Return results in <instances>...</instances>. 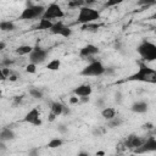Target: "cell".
Returning a JSON list of instances; mask_svg holds the SVG:
<instances>
[{"label":"cell","instance_id":"cell-1","mask_svg":"<svg viewBox=\"0 0 156 156\" xmlns=\"http://www.w3.org/2000/svg\"><path fill=\"white\" fill-rule=\"evenodd\" d=\"M127 80L129 82H141V83H150L156 84V68L147 66L145 62H139V68L136 72L130 74Z\"/></svg>","mask_w":156,"mask_h":156},{"label":"cell","instance_id":"cell-2","mask_svg":"<svg viewBox=\"0 0 156 156\" xmlns=\"http://www.w3.org/2000/svg\"><path fill=\"white\" fill-rule=\"evenodd\" d=\"M78 16H77V23L85 26L89 23H95L96 21H99L101 18V13L100 11L89 7V6H82L80 9H78Z\"/></svg>","mask_w":156,"mask_h":156},{"label":"cell","instance_id":"cell-3","mask_svg":"<svg viewBox=\"0 0 156 156\" xmlns=\"http://www.w3.org/2000/svg\"><path fill=\"white\" fill-rule=\"evenodd\" d=\"M136 52L145 63L156 61V44L150 40H143L136 46Z\"/></svg>","mask_w":156,"mask_h":156},{"label":"cell","instance_id":"cell-4","mask_svg":"<svg viewBox=\"0 0 156 156\" xmlns=\"http://www.w3.org/2000/svg\"><path fill=\"white\" fill-rule=\"evenodd\" d=\"M45 9L43 5H35V4H32V2H27V7L21 12L20 15V18L21 20H35V18H41L44 12H45Z\"/></svg>","mask_w":156,"mask_h":156},{"label":"cell","instance_id":"cell-5","mask_svg":"<svg viewBox=\"0 0 156 156\" xmlns=\"http://www.w3.org/2000/svg\"><path fill=\"white\" fill-rule=\"evenodd\" d=\"M106 67L104 66V63L100 60H91L82 71H80V76L83 77H99L105 74Z\"/></svg>","mask_w":156,"mask_h":156},{"label":"cell","instance_id":"cell-6","mask_svg":"<svg viewBox=\"0 0 156 156\" xmlns=\"http://www.w3.org/2000/svg\"><path fill=\"white\" fill-rule=\"evenodd\" d=\"M63 17H65V11L62 10V7L56 2H51L50 5L46 6L45 12L41 18L52 21V20H61Z\"/></svg>","mask_w":156,"mask_h":156},{"label":"cell","instance_id":"cell-7","mask_svg":"<svg viewBox=\"0 0 156 156\" xmlns=\"http://www.w3.org/2000/svg\"><path fill=\"white\" fill-rule=\"evenodd\" d=\"M48 54L49 51L39 45H35L33 51L28 55V60H29V63H34V65H41L45 62L46 57H48Z\"/></svg>","mask_w":156,"mask_h":156},{"label":"cell","instance_id":"cell-8","mask_svg":"<svg viewBox=\"0 0 156 156\" xmlns=\"http://www.w3.org/2000/svg\"><path fill=\"white\" fill-rule=\"evenodd\" d=\"M50 32L55 35H60V37H63V38H69L72 35V29L71 27L66 26L63 22L61 21H57L54 23L52 28L50 29Z\"/></svg>","mask_w":156,"mask_h":156},{"label":"cell","instance_id":"cell-9","mask_svg":"<svg viewBox=\"0 0 156 156\" xmlns=\"http://www.w3.org/2000/svg\"><path fill=\"white\" fill-rule=\"evenodd\" d=\"M156 151V138L155 136H149L145 139L144 144L135 149L134 152L138 155H143V154H147V152H155Z\"/></svg>","mask_w":156,"mask_h":156},{"label":"cell","instance_id":"cell-10","mask_svg":"<svg viewBox=\"0 0 156 156\" xmlns=\"http://www.w3.org/2000/svg\"><path fill=\"white\" fill-rule=\"evenodd\" d=\"M23 121L27 122V123H29V124H32V126H34V127H39L43 123L41 122V118H40V112H39V110L37 107H33L32 110H29L26 113Z\"/></svg>","mask_w":156,"mask_h":156},{"label":"cell","instance_id":"cell-11","mask_svg":"<svg viewBox=\"0 0 156 156\" xmlns=\"http://www.w3.org/2000/svg\"><path fill=\"white\" fill-rule=\"evenodd\" d=\"M145 139H146V138H140V136H138V135H135V134H130V135H128L127 139L124 140V145H126L128 149H130V150L134 151L135 149L140 147V146L144 144Z\"/></svg>","mask_w":156,"mask_h":156},{"label":"cell","instance_id":"cell-12","mask_svg":"<svg viewBox=\"0 0 156 156\" xmlns=\"http://www.w3.org/2000/svg\"><path fill=\"white\" fill-rule=\"evenodd\" d=\"M99 52H100V49L96 45H94V44H87V45H84L79 50V56L80 57H88V58H90V57L95 56Z\"/></svg>","mask_w":156,"mask_h":156},{"label":"cell","instance_id":"cell-13","mask_svg":"<svg viewBox=\"0 0 156 156\" xmlns=\"http://www.w3.org/2000/svg\"><path fill=\"white\" fill-rule=\"evenodd\" d=\"M93 93V88L91 85L89 84H80L78 87H76L73 89V94L78 98H82V96H90Z\"/></svg>","mask_w":156,"mask_h":156},{"label":"cell","instance_id":"cell-14","mask_svg":"<svg viewBox=\"0 0 156 156\" xmlns=\"http://www.w3.org/2000/svg\"><path fill=\"white\" fill-rule=\"evenodd\" d=\"M130 110L134 113H145L149 110V104L144 100H139V101H135V102L132 104Z\"/></svg>","mask_w":156,"mask_h":156},{"label":"cell","instance_id":"cell-15","mask_svg":"<svg viewBox=\"0 0 156 156\" xmlns=\"http://www.w3.org/2000/svg\"><path fill=\"white\" fill-rule=\"evenodd\" d=\"M16 138V133L13 132V129L9 128V127H4L0 130V141H11Z\"/></svg>","mask_w":156,"mask_h":156},{"label":"cell","instance_id":"cell-16","mask_svg":"<svg viewBox=\"0 0 156 156\" xmlns=\"http://www.w3.org/2000/svg\"><path fill=\"white\" fill-rule=\"evenodd\" d=\"M63 106H65V104H62V102L52 101L50 104V111L52 113H55L56 116H61V115H63Z\"/></svg>","mask_w":156,"mask_h":156},{"label":"cell","instance_id":"cell-17","mask_svg":"<svg viewBox=\"0 0 156 156\" xmlns=\"http://www.w3.org/2000/svg\"><path fill=\"white\" fill-rule=\"evenodd\" d=\"M55 22L52 21H49V20H44V18H40L39 20V23L37 24L35 29H39V30H50L52 28Z\"/></svg>","mask_w":156,"mask_h":156},{"label":"cell","instance_id":"cell-18","mask_svg":"<svg viewBox=\"0 0 156 156\" xmlns=\"http://www.w3.org/2000/svg\"><path fill=\"white\" fill-rule=\"evenodd\" d=\"M33 49H34V46H32V45H27V44H23V45L17 46V49H16L15 51H16V54H17V55H20V56H26V55H29V54L33 51Z\"/></svg>","mask_w":156,"mask_h":156},{"label":"cell","instance_id":"cell-19","mask_svg":"<svg viewBox=\"0 0 156 156\" xmlns=\"http://www.w3.org/2000/svg\"><path fill=\"white\" fill-rule=\"evenodd\" d=\"M117 115V111L113 108V107H104L101 110V116L106 119V121H110L112 118H115Z\"/></svg>","mask_w":156,"mask_h":156},{"label":"cell","instance_id":"cell-20","mask_svg":"<svg viewBox=\"0 0 156 156\" xmlns=\"http://www.w3.org/2000/svg\"><path fill=\"white\" fill-rule=\"evenodd\" d=\"M16 29V24L13 21H1L0 30L1 32H13Z\"/></svg>","mask_w":156,"mask_h":156},{"label":"cell","instance_id":"cell-21","mask_svg":"<svg viewBox=\"0 0 156 156\" xmlns=\"http://www.w3.org/2000/svg\"><path fill=\"white\" fill-rule=\"evenodd\" d=\"M28 93H29V95H30L32 98L38 99V100H41V99L44 98V93H43V90H40L39 88H35V87L29 88Z\"/></svg>","mask_w":156,"mask_h":156},{"label":"cell","instance_id":"cell-22","mask_svg":"<svg viewBox=\"0 0 156 156\" xmlns=\"http://www.w3.org/2000/svg\"><path fill=\"white\" fill-rule=\"evenodd\" d=\"M61 67V61L58 58H54L46 63V68L49 71H58Z\"/></svg>","mask_w":156,"mask_h":156},{"label":"cell","instance_id":"cell-23","mask_svg":"<svg viewBox=\"0 0 156 156\" xmlns=\"http://www.w3.org/2000/svg\"><path fill=\"white\" fill-rule=\"evenodd\" d=\"M123 118L122 117H118V116H116L115 118H112V119H110V121H107V127L108 128H117V127H119V126H122L123 124Z\"/></svg>","mask_w":156,"mask_h":156},{"label":"cell","instance_id":"cell-24","mask_svg":"<svg viewBox=\"0 0 156 156\" xmlns=\"http://www.w3.org/2000/svg\"><path fill=\"white\" fill-rule=\"evenodd\" d=\"M62 144H63V140L61 139V138H54V139H51L49 143H48V147L49 149H57V147H60V146H62Z\"/></svg>","mask_w":156,"mask_h":156},{"label":"cell","instance_id":"cell-25","mask_svg":"<svg viewBox=\"0 0 156 156\" xmlns=\"http://www.w3.org/2000/svg\"><path fill=\"white\" fill-rule=\"evenodd\" d=\"M102 24L100 23H89V24H85V26H82V30H88V32H94V30H98Z\"/></svg>","mask_w":156,"mask_h":156},{"label":"cell","instance_id":"cell-26","mask_svg":"<svg viewBox=\"0 0 156 156\" xmlns=\"http://www.w3.org/2000/svg\"><path fill=\"white\" fill-rule=\"evenodd\" d=\"M11 74H12V71H11L9 67H1V69H0V77H1V80H5V79L10 78Z\"/></svg>","mask_w":156,"mask_h":156},{"label":"cell","instance_id":"cell-27","mask_svg":"<svg viewBox=\"0 0 156 156\" xmlns=\"http://www.w3.org/2000/svg\"><path fill=\"white\" fill-rule=\"evenodd\" d=\"M26 72L27 73H35L37 72V65L34 63H28L26 66Z\"/></svg>","mask_w":156,"mask_h":156},{"label":"cell","instance_id":"cell-28","mask_svg":"<svg viewBox=\"0 0 156 156\" xmlns=\"http://www.w3.org/2000/svg\"><path fill=\"white\" fill-rule=\"evenodd\" d=\"M27 155H28V156H39V155H40V151H39L38 147H30V149L28 150Z\"/></svg>","mask_w":156,"mask_h":156},{"label":"cell","instance_id":"cell-29","mask_svg":"<svg viewBox=\"0 0 156 156\" xmlns=\"http://www.w3.org/2000/svg\"><path fill=\"white\" fill-rule=\"evenodd\" d=\"M12 63H13V61L10 60V58L4 57V58L1 60V67H9V68H10V65H12Z\"/></svg>","mask_w":156,"mask_h":156},{"label":"cell","instance_id":"cell-30","mask_svg":"<svg viewBox=\"0 0 156 156\" xmlns=\"http://www.w3.org/2000/svg\"><path fill=\"white\" fill-rule=\"evenodd\" d=\"M57 130H58V133H61V134H66V133L68 132V127L65 126V124H58Z\"/></svg>","mask_w":156,"mask_h":156},{"label":"cell","instance_id":"cell-31","mask_svg":"<svg viewBox=\"0 0 156 156\" xmlns=\"http://www.w3.org/2000/svg\"><path fill=\"white\" fill-rule=\"evenodd\" d=\"M122 100H123V98H122V93H121V91H116V93H115V101H116L117 104H121Z\"/></svg>","mask_w":156,"mask_h":156},{"label":"cell","instance_id":"cell-32","mask_svg":"<svg viewBox=\"0 0 156 156\" xmlns=\"http://www.w3.org/2000/svg\"><path fill=\"white\" fill-rule=\"evenodd\" d=\"M78 102H79V98H78V96L73 95V96H71V98H69V104L76 105V104H78Z\"/></svg>","mask_w":156,"mask_h":156},{"label":"cell","instance_id":"cell-33","mask_svg":"<svg viewBox=\"0 0 156 156\" xmlns=\"http://www.w3.org/2000/svg\"><path fill=\"white\" fill-rule=\"evenodd\" d=\"M105 74H107V76H113V74H115V68H113V67H106Z\"/></svg>","mask_w":156,"mask_h":156},{"label":"cell","instance_id":"cell-34","mask_svg":"<svg viewBox=\"0 0 156 156\" xmlns=\"http://www.w3.org/2000/svg\"><path fill=\"white\" fill-rule=\"evenodd\" d=\"M95 105H96L98 107H105V106H104V99H102V98H99V99L95 101Z\"/></svg>","mask_w":156,"mask_h":156},{"label":"cell","instance_id":"cell-35","mask_svg":"<svg viewBox=\"0 0 156 156\" xmlns=\"http://www.w3.org/2000/svg\"><path fill=\"white\" fill-rule=\"evenodd\" d=\"M56 117H57V116H56L55 113H52V112L50 111V113H49V117H48V119H49V122H54V121L56 119Z\"/></svg>","mask_w":156,"mask_h":156},{"label":"cell","instance_id":"cell-36","mask_svg":"<svg viewBox=\"0 0 156 156\" xmlns=\"http://www.w3.org/2000/svg\"><path fill=\"white\" fill-rule=\"evenodd\" d=\"M79 102H82V104L89 102V96H82V98H79Z\"/></svg>","mask_w":156,"mask_h":156},{"label":"cell","instance_id":"cell-37","mask_svg":"<svg viewBox=\"0 0 156 156\" xmlns=\"http://www.w3.org/2000/svg\"><path fill=\"white\" fill-rule=\"evenodd\" d=\"M21 101H22V96H15V99H13V104L15 105H18Z\"/></svg>","mask_w":156,"mask_h":156},{"label":"cell","instance_id":"cell-38","mask_svg":"<svg viewBox=\"0 0 156 156\" xmlns=\"http://www.w3.org/2000/svg\"><path fill=\"white\" fill-rule=\"evenodd\" d=\"M143 127H144L145 129H152V128H154V124H152V123H150V122H147V123H145Z\"/></svg>","mask_w":156,"mask_h":156},{"label":"cell","instance_id":"cell-39","mask_svg":"<svg viewBox=\"0 0 156 156\" xmlns=\"http://www.w3.org/2000/svg\"><path fill=\"white\" fill-rule=\"evenodd\" d=\"M17 78H18V77L12 72V74L10 76V78H9V79H10V82H16V80H17Z\"/></svg>","mask_w":156,"mask_h":156},{"label":"cell","instance_id":"cell-40","mask_svg":"<svg viewBox=\"0 0 156 156\" xmlns=\"http://www.w3.org/2000/svg\"><path fill=\"white\" fill-rule=\"evenodd\" d=\"M117 4H118V1H108V2L105 4V6L108 7V6H113V5H117Z\"/></svg>","mask_w":156,"mask_h":156},{"label":"cell","instance_id":"cell-41","mask_svg":"<svg viewBox=\"0 0 156 156\" xmlns=\"http://www.w3.org/2000/svg\"><path fill=\"white\" fill-rule=\"evenodd\" d=\"M69 113H71V110L65 105V106H63V115H69Z\"/></svg>","mask_w":156,"mask_h":156},{"label":"cell","instance_id":"cell-42","mask_svg":"<svg viewBox=\"0 0 156 156\" xmlns=\"http://www.w3.org/2000/svg\"><path fill=\"white\" fill-rule=\"evenodd\" d=\"M0 150H1V151H5V150H6V144H5V141H0Z\"/></svg>","mask_w":156,"mask_h":156},{"label":"cell","instance_id":"cell-43","mask_svg":"<svg viewBox=\"0 0 156 156\" xmlns=\"http://www.w3.org/2000/svg\"><path fill=\"white\" fill-rule=\"evenodd\" d=\"M77 156H90V155H89V152H87V151H80V152H78Z\"/></svg>","mask_w":156,"mask_h":156},{"label":"cell","instance_id":"cell-44","mask_svg":"<svg viewBox=\"0 0 156 156\" xmlns=\"http://www.w3.org/2000/svg\"><path fill=\"white\" fill-rule=\"evenodd\" d=\"M5 48H6V43H5L4 40H1V41H0V50H4Z\"/></svg>","mask_w":156,"mask_h":156},{"label":"cell","instance_id":"cell-45","mask_svg":"<svg viewBox=\"0 0 156 156\" xmlns=\"http://www.w3.org/2000/svg\"><path fill=\"white\" fill-rule=\"evenodd\" d=\"M151 18H152V20H156V11H155V13L151 16Z\"/></svg>","mask_w":156,"mask_h":156},{"label":"cell","instance_id":"cell-46","mask_svg":"<svg viewBox=\"0 0 156 156\" xmlns=\"http://www.w3.org/2000/svg\"><path fill=\"white\" fill-rule=\"evenodd\" d=\"M96 155H104V152L102 151H99V152H96Z\"/></svg>","mask_w":156,"mask_h":156},{"label":"cell","instance_id":"cell-47","mask_svg":"<svg viewBox=\"0 0 156 156\" xmlns=\"http://www.w3.org/2000/svg\"><path fill=\"white\" fill-rule=\"evenodd\" d=\"M155 133H156V127H155Z\"/></svg>","mask_w":156,"mask_h":156},{"label":"cell","instance_id":"cell-48","mask_svg":"<svg viewBox=\"0 0 156 156\" xmlns=\"http://www.w3.org/2000/svg\"><path fill=\"white\" fill-rule=\"evenodd\" d=\"M155 138H156V133H155Z\"/></svg>","mask_w":156,"mask_h":156}]
</instances>
